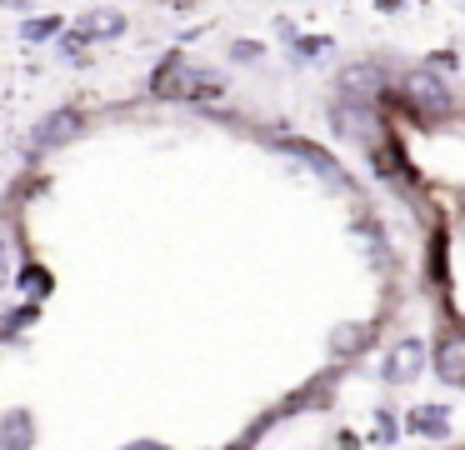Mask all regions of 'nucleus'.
<instances>
[{
    "label": "nucleus",
    "mask_w": 465,
    "mask_h": 450,
    "mask_svg": "<svg viewBox=\"0 0 465 450\" xmlns=\"http://www.w3.org/2000/svg\"><path fill=\"white\" fill-rule=\"evenodd\" d=\"M75 125H81L75 110H55V115H45L41 125H35V135H31V150H51V145H61V140H71Z\"/></svg>",
    "instance_id": "obj_4"
},
{
    "label": "nucleus",
    "mask_w": 465,
    "mask_h": 450,
    "mask_svg": "<svg viewBox=\"0 0 465 450\" xmlns=\"http://www.w3.org/2000/svg\"><path fill=\"white\" fill-rule=\"evenodd\" d=\"M201 85L215 95V80L195 75V70L185 65V55H171L161 70H155V95H201Z\"/></svg>",
    "instance_id": "obj_1"
},
{
    "label": "nucleus",
    "mask_w": 465,
    "mask_h": 450,
    "mask_svg": "<svg viewBox=\"0 0 465 450\" xmlns=\"http://www.w3.org/2000/svg\"><path fill=\"white\" fill-rule=\"evenodd\" d=\"M61 30V20H25V40H45Z\"/></svg>",
    "instance_id": "obj_5"
},
{
    "label": "nucleus",
    "mask_w": 465,
    "mask_h": 450,
    "mask_svg": "<svg viewBox=\"0 0 465 450\" xmlns=\"http://www.w3.org/2000/svg\"><path fill=\"white\" fill-rule=\"evenodd\" d=\"M125 30V15L121 10H95V15H85L81 25L71 30V35H65V45H85V40H101V35H121Z\"/></svg>",
    "instance_id": "obj_2"
},
{
    "label": "nucleus",
    "mask_w": 465,
    "mask_h": 450,
    "mask_svg": "<svg viewBox=\"0 0 465 450\" xmlns=\"http://www.w3.org/2000/svg\"><path fill=\"white\" fill-rule=\"evenodd\" d=\"M405 95H411L420 110H430V115H445V110H450V90H445L435 75H411L405 80Z\"/></svg>",
    "instance_id": "obj_3"
}]
</instances>
